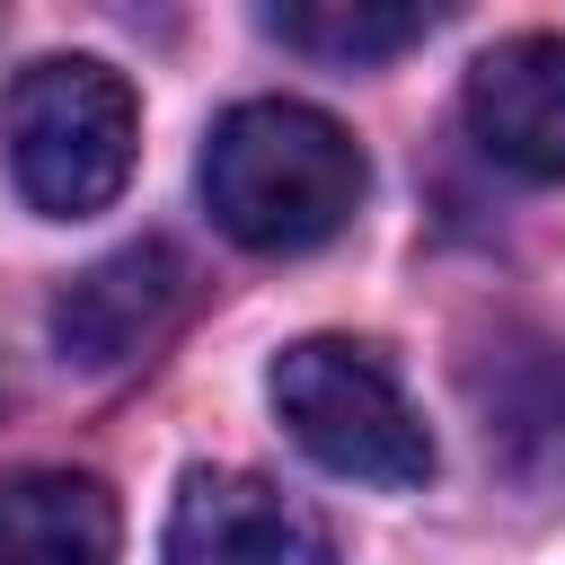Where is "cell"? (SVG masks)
I'll list each match as a JSON object with an SVG mask.
<instances>
[{
    "instance_id": "7a4b0ae2",
    "label": "cell",
    "mask_w": 565,
    "mask_h": 565,
    "mask_svg": "<svg viewBox=\"0 0 565 565\" xmlns=\"http://www.w3.org/2000/svg\"><path fill=\"white\" fill-rule=\"evenodd\" d=\"M0 141H9L18 194L53 221H79L124 194L132 150H141V106H132L124 71H106L88 53H53V62L18 71V88L0 106Z\"/></svg>"
},
{
    "instance_id": "5b68a950",
    "label": "cell",
    "mask_w": 565,
    "mask_h": 565,
    "mask_svg": "<svg viewBox=\"0 0 565 565\" xmlns=\"http://www.w3.org/2000/svg\"><path fill=\"white\" fill-rule=\"evenodd\" d=\"M468 132L494 168L565 185V35H512L468 71Z\"/></svg>"
},
{
    "instance_id": "52a82bcc",
    "label": "cell",
    "mask_w": 565,
    "mask_h": 565,
    "mask_svg": "<svg viewBox=\"0 0 565 565\" xmlns=\"http://www.w3.org/2000/svg\"><path fill=\"white\" fill-rule=\"evenodd\" d=\"M0 565H115V494L88 468L0 477Z\"/></svg>"
},
{
    "instance_id": "6da1fadb",
    "label": "cell",
    "mask_w": 565,
    "mask_h": 565,
    "mask_svg": "<svg viewBox=\"0 0 565 565\" xmlns=\"http://www.w3.org/2000/svg\"><path fill=\"white\" fill-rule=\"evenodd\" d=\"M362 150L327 106L300 97H247L203 141V203L212 221L256 256H300L335 238L362 212Z\"/></svg>"
},
{
    "instance_id": "8992f818",
    "label": "cell",
    "mask_w": 565,
    "mask_h": 565,
    "mask_svg": "<svg viewBox=\"0 0 565 565\" xmlns=\"http://www.w3.org/2000/svg\"><path fill=\"white\" fill-rule=\"evenodd\" d=\"M185 309V256L168 238H132L115 256H97L62 300H53V344L62 362H88V371H115L132 362L141 344H159V327Z\"/></svg>"
},
{
    "instance_id": "277c9868",
    "label": "cell",
    "mask_w": 565,
    "mask_h": 565,
    "mask_svg": "<svg viewBox=\"0 0 565 565\" xmlns=\"http://www.w3.org/2000/svg\"><path fill=\"white\" fill-rule=\"evenodd\" d=\"M168 565H335V539L274 477L185 468L168 503Z\"/></svg>"
},
{
    "instance_id": "3957f363",
    "label": "cell",
    "mask_w": 565,
    "mask_h": 565,
    "mask_svg": "<svg viewBox=\"0 0 565 565\" xmlns=\"http://www.w3.org/2000/svg\"><path fill=\"white\" fill-rule=\"evenodd\" d=\"M274 415L291 424V441L362 486H424L433 477V433L406 406L397 371L353 344V335H300L291 353H274Z\"/></svg>"
},
{
    "instance_id": "ba28073f",
    "label": "cell",
    "mask_w": 565,
    "mask_h": 565,
    "mask_svg": "<svg viewBox=\"0 0 565 565\" xmlns=\"http://www.w3.org/2000/svg\"><path fill=\"white\" fill-rule=\"evenodd\" d=\"M441 26V9H415V0H282L265 9V35L318 53V62H388L406 44H424Z\"/></svg>"
}]
</instances>
